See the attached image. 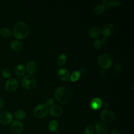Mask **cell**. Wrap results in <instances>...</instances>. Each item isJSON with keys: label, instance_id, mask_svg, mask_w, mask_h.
<instances>
[{"label": "cell", "instance_id": "cell-1", "mask_svg": "<svg viewBox=\"0 0 134 134\" xmlns=\"http://www.w3.org/2000/svg\"><path fill=\"white\" fill-rule=\"evenodd\" d=\"M29 32V27L24 22H18L14 27L13 35L17 39H23L26 38Z\"/></svg>", "mask_w": 134, "mask_h": 134}, {"label": "cell", "instance_id": "cell-2", "mask_svg": "<svg viewBox=\"0 0 134 134\" xmlns=\"http://www.w3.org/2000/svg\"><path fill=\"white\" fill-rule=\"evenodd\" d=\"M54 96L58 102L61 104H65L70 101L71 98V93L68 88L62 86L55 90Z\"/></svg>", "mask_w": 134, "mask_h": 134}, {"label": "cell", "instance_id": "cell-3", "mask_svg": "<svg viewBox=\"0 0 134 134\" xmlns=\"http://www.w3.org/2000/svg\"><path fill=\"white\" fill-rule=\"evenodd\" d=\"M113 59L111 56L107 53L100 54L98 58V63L99 65L104 69H108L113 64Z\"/></svg>", "mask_w": 134, "mask_h": 134}, {"label": "cell", "instance_id": "cell-4", "mask_svg": "<svg viewBox=\"0 0 134 134\" xmlns=\"http://www.w3.org/2000/svg\"><path fill=\"white\" fill-rule=\"evenodd\" d=\"M48 113V106L44 104L38 105L34 110V115L39 118H42L47 116Z\"/></svg>", "mask_w": 134, "mask_h": 134}, {"label": "cell", "instance_id": "cell-5", "mask_svg": "<svg viewBox=\"0 0 134 134\" xmlns=\"http://www.w3.org/2000/svg\"><path fill=\"white\" fill-rule=\"evenodd\" d=\"M21 84L25 88L32 90L35 88L36 86V81L32 76L26 75L22 79Z\"/></svg>", "mask_w": 134, "mask_h": 134}, {"label": "cell", "instance_id": "cell-6", "mask_svg": "<svg viewBox=\"0 0 134 134\" xmlns=\"http://www.w3.org/2000/svg\"><path fill=\"white\" fill-rule=\"evenodd\" d=\"M100 117L102 119L106 122H112L115 118L114 112L110 109H104L100 113Z\"/></svg>", "mask_w": 134, "mask_h": 134}, {"label": "cell", "instance_id": "cell-7", "mask_svg": "<svg viewBox=\"0 0 134 134\" xmlns=\"http://www.w3.org/2000/svg\"><path fill=\"white\" fill-rule=\"evenodd\" d=\"M18 86V83L17 81L14 79L10 78L5 83V87L7 91L9 92H13L15 91Z\"/></svg>", "mask_w": 134, "mask_h": 134}, {"label": "cell", "instance_id": "cell-8", "mask_svg": "<svg viewBox=\"0 0 134 134\" xmlns=\"http://www.w3.org/2000/svg\"><path fill=\"white\" fill-rule=\"evenodd\" d=\"M13 116L8 111H4L0 114V122L4 125H8L13 120Z\"/></svg>", "mask_w": 134, "mask_h": 134}, {"label": "cell", "instance_id": "cell-9", "mask_svg": "<svg viewBox=\"0 0 134 134\" xmlns=\"http://www.w3.org/2000/svg\"><path fill=\"white\" fill-rule=\"evenodd\" d=\"M10 129L14 133L17 134L20 133L23 131L24 129L23 124L19 120H15L11 124Z\"/></svg>", "mask_w": 134, "mask_h": 134}, {"label": "cell", "instance_id": "cell-10", "mask_svg": "<svg viewBox=\"0 0 134 134\" xmlns=\"http://www.w3.org/2000/svg\"><path fill=\"white\" fill-rule=\"evenodd\" d=\"M63 110L62 107L58 105H53L50 107L49 109L50 114L54 117H58L62 114Z\"/></svg>", "mask_w": 134, "mask_h": 134}, {"label": "cell", "instance_id": "cell-11", "mask_svg": "<svg viewBox=\"0 0 134 134\" xmlns=\"http://www.w3.org/2000/svg\"><path fill=\"white\" fill-rule=\"evenodd\" d=\"M95 129L98 134H107L108 131L107 126L104 122H99L95 125Z\"/></svg>", "mask_w": 134, "mask_h": 134}, {"label": "cell", "instance_id": "cell-12", "mask_svg": "<svg viewBox=\"0 0 134 134\" xmlns=\"http://www.w3.org/2000/svg\"><path fill=\"white\" fill-rule=\"evenodd\" d=\"M114 26L111 24H106L102 28V32L105 36H109L114 31Z\"/></svg>", "mask_w": 134, "mask_h": 134}, {"label": "cell", "instance_id": "cell-13", "mask_svg": "<svg viewBox=\"0 0 134 134\" xmlns=\"http://www.w3.org/2000/svg\"><path fill=\"white\" fill-rule=\"evenodd\" d=\"M58 75L62 81H67L70 79V73L68 70L65 68H61L59 70Z\"/></svg>", "mask_w": 134, "mask_h": 134}, {"label": "cell", "instance_id": "cell-14", "mask_svg": "<svg viewBox=\"0 0 134 134\" xmlns=\"http://www.w3.org/2000/svg\"><path fill=\"white\" fill-rule=\"evenodd\" d=\"M102 105V100L98 97L93 99L90 103V107L93 110H97L99 109Z\"/></svg>", "mask_w": 134, "mask_h": 134}, {"label": "cell", "instance_id": "cell-15", "mask_svg": "<svg viewBox=\"0 0 134 134\" xmlns=\"http://www.w3.org/2000/svg\"><path fill=\"white\" fill-rule=\"evenodd\" d=\"M36 70V63L32 61H29L26 64V71H27V72L29 74H33L35 72Z\"/></svg>", "mask_w": 134, "mask_h": 134}, {"label": "cell", "instance_id": "cell-16", "mask_svg": "<svg viewBox=\"0 0 134 134\" xmlns=\"http://www.w3.org/2000/svg\"><path fill=\"white\" fill-rule=\"evenodd\" d=\"M101 31L100 29L96 27H93L89 31L90 36L93 38H98L100 37Z\"/></svg>", "mask_w": 134, "mask_h": 134}, {"label": "cell", "instance_id": "cell-17", "mask_svg": "<svg viewBox=\"0 0 134 134\" xmlns=\"http://www.w3.org/2000/svg\"><path fill=\"white\" fill-rule=\"evenodd\" d=\"M22 43L19 40H13L10 44L11 48L15 51H18L22 48Z\"/></svg>", "mask_w": 134, "mask_h": 134}, {"label": "cell", "instance_id": "cell-18", "mask_svg": "<svg viewBox=\"0 0 134 134\" xmlns=\"http://www.w3.org/2000/svg\"><path fill=\"white\" fill-rule=\"evenodd\" d=\"M26 72V68L24 66V65L22 64H18L16 65V66L15 68V73L19 75V76H22L25 74Z\"/></svg>", "mask_w": 134, "mask_h": 134}, {"label": "cell", "instance_id": "cell-19", "mask_svg": "<svg viewBox=\"0 0 134 134\" xmlns=\"http://www.w3.org/2000/svg\"><path fill=\"white\" fill-rule=\"evenodd\" d=\"M59 126V123L57 120H52L50 121L48 125V128L50 131L55 132L57 131Z\"/></svg>", "mask_w": 134, "mask_h": 134}, {"label": "cell", "instance_id": "cell-20", "mask_svg": "<svg viewBox=\"0 0 134 134\" xmlns=\"http://www.w3.org/2000/svg\"><path fill=\"white\" fill-rule=\"evenodd\" d=\"M14 116L16 118L18 119L19 120L24 119L26 116V114L25 111H24L23 110L20 109V110H17L15 112Z\"/></svg>", "mask_w": 134, "mask_h": 134}, {"label": "cell", "instance_id": "cell-21", "mask_svg": "<svg viewBox=\"0 0 134 134\" xmlns=\"http://www.w3.org/2000/svg\"><path fill=\"white\" fill-rule=\"evenodd\" d=\"M106 9V7L103 4H98L96 5L94 8V13L95 14H100L103 13Z\"/></svg>", "mask_w": 134, "mask_h": 134}, {"label": "cell", "instance_id": "cell-22", "mask_svg": "<svg viewBox=\"0 0 134 134\" xmlns=\"http://www.w3.org/2000/svg\"><path fill=\"white\" fill-rule=\"evenodd\" d=\"M1 35L5 38H9L12 35L11 31L7 28H2L0 30Z\"/></svg>", "mask_w": 134, "mask_h": 134}, {"label": "cell", "instance_id": "cell-23", "mask_svg": "<svg viewBox=\"0 0 134 134\" xmlns=\"http://www.w3.org/2000/svg\"><path fill=\"white\" fill-rule=\"evenodd\" d=\"M81 76V72L79 71H74L71 76H70V79L72 82H76L77 81Z\"/></svg>", "mask_w": 134, "mask_h": 134}, {"label": "cell", "instance_id": "cell-24", "mask_svg": "<svg viewBox=\"0 0 134 134\" xmlns=\"http://www.w3.org/2000/svg\"><path fill=\"white\" fill-rule=\"evenodd\" d=\"M66 60V56L65 54L62 53L60 55L58 58V64L59 66H62L64 64Z\"/></svg>", "mask_w": 134, "mask_h": 134}, {"label": "cell", "instance_id": "cell-25", "mask_svg": "<svg viewBox=\"0 0 134 134\" xmlns=\"http://www.w3.org/2000/svg\"><path fill=\"white\" fill-rule=\"evenodd\" d=\"M85 134H94V128L92 125H88L86 127L84 130Z\"/></svg>", "mask_w": 134, "mask_h": 134}, {"label": "cell", "instance_id": "cell-26", "mask_svg": "<svg viewBox=\"0 0 134 134\" xmlns=\"http://www.w3.org/2000/svg\"><path fill=\"white\" fill-rule=\"evenodd\" d=\"M108 5L111 7H117L120 5L121 2L116 0H110L108 1Z\"/></svg>", "mask_w": 134, "mask_h": 134}, {"label": "cell", "instance_id": "cell-27", "mask_svg": "<svg viewBox=\"0 0 134 134\" xmlns=\"http://www.w3.org/2000/svg\"><path fill=\"white\" fill-rule=\"evenodd\" d=\"M2 74L5 78H9L11 76V72L7 69H4L2 70Z\"/></svg>", "mask_w": 134, "mask_h": 134}, {"label": "cell", "instance_id": "cell-28", "mask_svg": "<svg viewBox=\"0 0 134 134\" xmlns=\"http://www.w3.org/2000/svg\"><path fill=\"white\" fill-rule=\"evenodd\" d=\"M102 44L100 39H97L94 42V47L96 49H99L102 47Z\"/></svg>", "mask_w": 134, "mask_h": 134}, {"label": "cell", "instance_id": "cell-29", "mask_svg": "<svg viewBox=\"0 0 134 134\" xmlns=\"http://www.w3.org/2000/svg\"><path fill=\"white\" fill-rule=\"evenodd\" d=\"M54 103V100L52 98H48L46 101V105L47 106H52Z\"/></svg>", "mask_w": 134, "mask_h": 134}, {"label": "cell", "instance_id": "cell-30", "mask_svg": "<svg viewBox=\"0 0 134 134\" xmlns=\"http://www.w3.org/2000/svg\"><path fill=\"white\" fill-rule=\"evenodd\" d=\"M110 134H120V133L118 130L115 129L110 131Z\"/></svg>", "mask_w": 134, "mask_h": 134}, {"label": "cell", "instance_id": "cell-31", "mask_svg": "<svg viewBox=\"0 0 134 134\" xmlns=\"http://www.w3.org/2000/svg\"><path fill=\"white\" fill-rule=\"evenodd\" d=\"M100 41H101V42H102V45H104V44H106V42H107V39H106V38L105 37H103L101 39H100Z\"/></svg>", "mask_w": 134, "mask_h": 134}, {"label": "cell", "instance_id": "cell-32", "mask_svg": "<svg viewBox=\"0 0 134 134\" xmlns=\"http://www.w3.org/2000/svg\"><path fill=\"white\" fill-rule=\"evenodd\" d=\"M4 105V102L3 99L1 97H0V109L3 107Z\"/></svg>", "mask_w": 134, "mask_h": 134}, {"label": "cell", "instance_id": "cell-33", "mask_svg": "<svg viewBox=\"0 0 134 134\" xmlns=\"http://www.w3.org/2000/svg\"><path fill=\"white\" fill-rule=\"evenodd\" d=\"M103 105V106L105 109H106V108L108 106V104H107V103H106V102L104 103Z\"/></svg>", "mask_w": 134, "mask_h": 134}, {"label": "cell", "instance_id": "cell-34", "mask_svg": "<svg viewBox=\"0 0 134 134\" xmlns=\"http://www.w3.org/2000/svg\"><path fill=\"white\" fill-rule=\"evenodd\" d=\"M102 2H103V5H104V4H106V3L107 2V1H103Z\"/></svg>", "mask_w": 134, "mask_h": 134}]
</instances>
